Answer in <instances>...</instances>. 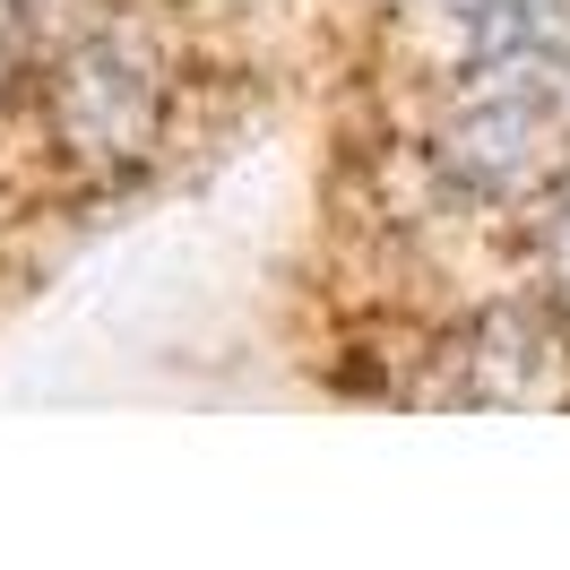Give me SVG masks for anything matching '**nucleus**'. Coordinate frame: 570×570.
I'll use <instances>...</instances> for the list:
<instances>
[{
  "instance_id": "1",
  "label": "nucleus",
  "mask_w": 570,
  "mask_h": 570,
  "mask_svg": "<svg viewBox=\"0 0 570 570\" xmlns=\"http://www.w3.org/2000/svg\"><path fill=\"white\" fill-rule=\"evenodd\" d=\"M493 78L501 87L441 139V165H450L466 190L510 199V190L553 181V165H562V112H553V70H535L528 87H510L519 70H493Z\"/></svg>"
},
{
  "instance_id": "2",
  "label": "nucleus",
  "mask_w": 570,
  "mask_h": 570,
  "mask_svg": "<svg viewBox=\"0 0 570 570\" xmlns=\"http://www.w3.org/2000/svg\"><path fill=\"white\" fill-rule=\"evenodd\" d=\"M52 112L87 165H112V156H139L156 139V78L121 36H87L52 78Z\"/></svg>"
},
{
  "instance_id": "3",
  "label": "nucleus",
  "mask_w": 570,
  "mask_h": 570,
  "mask_svg": "<svg viewBox=\"0 0 570 570\" xmlns=\"http://www.w3.org/2000/svg\"><path fill=\"white\" fill-rule=\"evenodd\" d=\"M562 337L544 312H493V321L466 328V355H459V381L450 397L466 406H562L570 381H562Z\"/></svg>"
},
{
  "instance_id": "4",
  "label": "nucleus",
  "mask_w": 570,
  "mask_h": 570,
  "mask_svg": "<svg viewBox=\"0 0 570 570\" xmlns=\"http://www.w3.org/2000/svg\"><path fill=\"white\" fill-rule=\"evenodd\" d=\"M415 18H424V36L441 61H459V70H519L535 43H544V9L535 0H415Z\"/></svg>"
},
{
  "instance_id": "5",
  "label": "nucleus",
  "mask_w": 570,
  "mask_h": 570,
  "mask_svg": "<svg viewBox=\"0 0 570 570\" xmlns=\"http://www.w3.org/2000/svg\"><path fill=\"white\" fill-rule=\"evenodd\" d=\"M544 259H553V285L570 294V190L553 199V216H544Z\"/></svg>"
}]
</instances>
